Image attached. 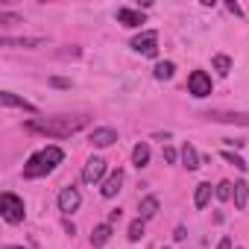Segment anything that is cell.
<instances>
[{
	"mask_svg": "<svg viewBox=\"0 0 249 249\" xmlns=\"http://www.w3.org/2000/svg\"><path fill=\"white\" fill-rule=\"evenodd\" d=\"M161 156H164V161H167V164H176V159H179L173 147H164V153H161Z\"/></svg>",
	"mask_w": 249,
	"mask_h": 249,
	"instance_id": "obj_26",
	"label": "cell"
},
{
	"mask_svg": "<svg viewBox=\"0 0 249 249\" xmlns=\"http://www.w3.org/2000/svg\"><path fill=\"white\" fill-rule=\"evenodd\" d=\"M120 220V208H114V211H108V223H117Z\"/></svg>",
	"mask_w": 249,
	"mask_h": 249,
	"instance_id": "obj_30",
	"label": "cell"
},
{
	"mask_svg": "<svg viewBox=\"0 0 249 249\" xmlns=\"http://www.w3.org/2000/svg\"><path fill=\"white\" fill-rule=\"evenodd\" d=\"M202 117L214 120V123H234V126H249V114L240 111H205Z\"/></svg>",
	"mask_w": 249,
	"mask_h": 249,
	"instance_id": "obj_8",
	"label": "cell"
},
{
	"mask_svg": "<svg viewBox=\"0 0 249 249\" xmlns=\"http://www.w3.org/2000/svg\"><path fill=\"white\" fill-rule=\"evenodd\" d=\"M132 50H138L144 56H159V33L156 30H144L141 36L132 38Z\"/></svg>",
	"mask_w": 249,
	"mask_h": 249,
	"instance_id": "obj_4",
	"label": "cell"
},
{
	"mask_svg": "<svg viewBox=\"0 0 249 249\" xmlns=\"http://www.w3.org/2000/svg\"><path fill=\"white\" fill-rule=\"evenodd\" d=\"M114 18H117V24H123V27H141V24H147L144 12H138V9H126V6H120V9L114 12Z\"/></svg>",
	"mask_w": 249,
	"mask_h": 249,
	"instance_id": "obj_10",
	"label": "cell"
},
{
	"mask_svg": "<svg viewBox=\"0 0 249 249\" xmlns=\"http://www.w3.org/2000/svg\"><path fill=\"white\" fill-rule=\"evenodd\" d=\"M62 159H65V153H62L59 147H44V150H38V153L30 156V161L24 164V179H41V176L53 173L56 164H62Z\"/></svg>",
	"mask_w": 249,
	"mask_h": 249,
	"instance_id": "obj_2",
	"label": "cell"
},
{
	"mask_svg": "<svg viewBox=\"0 0 249 249\" xmlns=\"http://www.w3.org/2000/svg\"><path fill=\"white\" fill-rule=\"evenodd\" d=\"M120 185H123V170L117 167V170H111V173L103 179V188H100V194H103L106 199H114V196L120 194Z\"/></svg>",
	"mask_w": 249,
	"mask_h": 249,
	"instance_id": "obj_9",
	"label": "cell"
},
{
	"mask_svg": "<svg viewBox=\"0 0 249 249\" xmlns=\"http://www.w3.org/2000/svg\"><path fill=\"white\" fill-rule=\"evenodd\" d=\"M103 176H106V161H103V159H97V156H94V159H88V161H85V167H82V182H85V185H97Z\"/></svg>",
	"mask_w": 249,
	"mask_h": 249,
	"instance_id": "obj_6",
	"label": "cell"
},
{
	"mask_svg": "<svg viewBox=\"0 0 249 249\" xmlns=\"http://www.w3.org/2000/svg\"><path fill=\"white\" fill-rule=\"evenodd\" d=\"M141 237H144V220L138 217V220H132V223H129V240H132V243H138Z\"/></svg>",
	"mask_w": 249,
	"mask_h": 249,
	"instance_id": "obj_22",
	"label": "cell"
},
{
	"mask_svg": "<svg viewBox=\"0 0 249 249\" xmlns=\"http://www.w3.org/2000/svg\"><path fill=\"white\" fill-rule=\"evenodd\" d=\"M237 249H240V246H237Z\"/></svg>",
	"mask_w": 249,
	"mask_h": 249,
	"instance_id": "obj_33",
	"label": "cell"
},
{
	"mask_svg": "<svg viewBox=\"0 0 249 249\" xmlns=\"http://www.w3.org/2000/svg\"><path fill=\"white\" fill-rule=\"evenodd\" d=\"M132 164L141 170V167H147L150 164V147L141 141V144H135V150H132Z\"/></svg>",
	"mask_w": 249,
	"mask_h": 249,
	"instance_id": "obj_16",
	"label": "cell"
},
{
	"mask_svg": "<svg viewBox=\"0 0 249 249\" xmlns=\"http://www.w3.org/2000/svg\"><path fill=\"white\" fill-rule=\"evenodd\" d=\"M138 211H141V220L156 217V211H159V196H144L141 205H138Z\"/></svg>",
	"mask_w": 249,
	"mask_h": 249,
	"instance_id": "obj_18",
	"label": "cell"
},
{
	"mask_svg": "<svg viewBox=\"0 0 249 249\" xmlns=\"http://www.w3.org/2000/svg\"><path fill=\"white\" fill-rule=\"evenodd\" d=\"M173 73H176V65H173V62H159V65H156V71H153V76H156V79H170Z\"/></svg>",
	"mask_w": 249,
	"mask_h": 249,
	"instance_id": "obj_21",
	"label": "cell"
},
{
	"mask_svg": "<svg viewBox=\"0 0 249 249\" xmlns=\"http://www.w3.org/2000/svg\"><path fill=\"white\" fill-rule=\"evenodd\" d=\"M208 199H211V182H199L196 185V194H194V208H205L208 205Z\"/></svg>",
	"mask_w": 249,
	"mask_h": 249,
	"instance_id": "obj_14",
	"label": "cell"
},
{
	"mask_svg": "<svg viewBox=\"0 0 249 249\" xmlns=\"http://www.w3.org/2000/svg\"><path fill=\"white\" fill-rule=\"evenodd\" d=\"M188 91H191L196 100L208 97V94H211V76H208L205 71H194V73L188 76Z\"/></svg>",
	"mask_w": 249,
	"mask_h": 249,
	"instance_id": "obj_5",
	"label": "cell"
},
{
	"mask_svg": "<svg viewBox=\"0 0 249 249\" xmlns=\"http://www.w3.org/2000/svg\"><path fill=\"white\" fill-rule=\"evenodd\" d=\"M0 103H3L6 108H24V111H30V114L38 111L33 103H27L24 97H18V94H12V91H0Z\"/></svg>",
	"mask_w": 249,
	"mask_h": 249,
	"instance_id": "obj_11",
	"label": "cell"
},
{
	"mask_svg": "<svg viewBox=\"0 0 249 249\" xmlns=\"http://www.w3.org/2000/svg\"><path fill=\"white\" fill-rule=\"evenodd\" d=\"M0 24H3V27H12V24H21V18L12 15V12H0Z\"/></svg>",
	"mask_w": 249,
	"mask_h": 249,
	"instance_id": "obj_25",
	"label": "cell"
},
{
	"mask_svg": "<svg viewBox=\"0 0 249 249\" xmlns=\"http://www.w3.org/2000/svg\"><path fill=\"white\" fill-rule=\"evenodd\" d=\"M108 237H111V223H100V226H94V231H91V243H94V246H103Z\"/></svg>",
	"mask_w": 249,
	"mask_h": 249,
	"instance_id": "obj_19",
	"label": "cell"
},
{
	"mask_svg": "<svg viewBox=\"0 0 249 249\" xmlns=\"http://www.w3.org/2000/svg\"><path fill=\"white\" fill-rule=\"evenodd\" d=\"M82 126H88V117L85 114H73V117H36V120L27 123L30 132L47 135V138H71Z\"/></svg>",
	"mask_w": 249,
	"mask_h": 249,
	"instance_id": "obj_1",
	"label": "cell"
},
{
	"mask_svg": "<svg viewBox=\"0 0 249 249\" xmlns=\"http://www.w3.org/2000/svg\"><path fill=\"white\" fill-rule=\"evenodd\" d=\"M3 249H21V246H3Z\"/></svg>",
	"mask_w": 249,
	"mask_h": 249,
	"instance_id": "obj_32",
	"label": "cell"
},
{
	"mask_svg": "<svg viewBox=\"0 0 249 249\" xmlns=\"http://www.w3.org/2000/svg\"><path fill=\"white\" fill-rule=\"evenodd\" d=\"M231 196H234V208H246V199H249V185H246L243 179H240V182H234Z\"/></svg>",
	"mask_w": 249,
	"mask_h": 249,
	"instance_id": "obj_17",
	"label": "cell"
},
{
	"mask_svg": "<svg viewBox=\"0 0 249 249\" xmlns=\"http://www.w3.org/2000/svg\"><path fill=\"white\" fill-rule=\"evenodd\" d=\"M0 214H3L6 223H24V199L15 196V194H0Z\"/></svg>",
	"mask_w": 249,
	"mask_h": 249,
	"instance_id": "obj_3",
	"label": "cell"
},
{
	"mask_svg": "<svg viewBox=\"0 0 249 249\" xmlns=\"http://www.w3.org/2000/svg\"><path fill=\"white\" fill-rule=\"evenodd\" d=\"M0 44H6V47H44V38H0Z\"/></svg>",
	"mask_w": 249,
	"mask_h": 249,
	"instance_id": "obj_15",
	"label": "cell"
},
{
	"mask_svg": "<svg viewBox=\"0 0 249 249\" xmlns=\"http://www.w3.org/2000/svg\"><path fill=\"white\" fill-rule=\"evenodd\" d=\"M91 147H111L114 141H117V132L111 129V126H100V129H94L91 132Z\"/></svg>",
	"mask_w": 249,
	"mask_h": 249,
	"instance_id": "obj_12",
	"label": "cell"
},
{
	"mask_svg": "<svg viewBox=\"0 0 249 249\" xmlns=\"http://www.w3.org/2000/svg\"><path fill=\"white\" fill-rule=\"evenodd\" d=\"M79 202H82V196H79V191L73 185H68V188L59 191V211L62 214H73L79 208Z\"/></svg>",
	"mask_w": 249,
	"mask_h": 249,
	"instance_id": "obj_7",
	"label": "cell"
},
{
	"mask_svg": "<svg viewBox=\"0 0 249 249\" xmlns=\"http://www.w3.org/2000/svg\"><path fill=\"white\" fill-rule=\"evenodd\" d=\"M217 249H231V240H229V237H223V240L217 243Z\"/></svg>",
	"mask_w": 249,
	"mask_h": 249,
	"instance_id": "obj_31",
	"label": "cell"
},
{
	"mask_svg": "<svg viewBox=\"0 0 249 249\" xmlns=\"http://www.w3.org/2000/svg\"><path fill=\"white\" fill-rule=\"evenodd\" d=\"M173 237H176V240H185V237H188V231H185L182 226H176V231H173Z\"/></svg>",
	"mask_w": 249,
	"mask_h": 249,
	"instance_id": "obj_29",
	"label": "cell"
},
{
	"mask_svg": "<svg viewBox=\"0 0 249 249\" xmlns=\"http://www.w3.org/2000/svg\"><path fill=\"white\" fill-rule=\"evenodd\" d=\"M226 6H229V12H231V15H243V12H240V6L234 3V0H229V3H226Z\"/></svg>",
	"mask_w": 249,
	"mask_h": 249,
	"instance_id": "obj_28",
	"label": "cell"
},
{
	"mask_svg": "<svg viewBox=\"0 0 249 249\" xmlns=\"http://www.w3.org/2000/svg\"><path fill=\"white\" fill-rule=\"evenodd\" d=\"M50 85H56V88H71V79H62V76H53V79H50Z\"/></svg>",
	"mask_w": 249,
	"mask_h": 249,
	"instance_id": "obj_27",
	"label": "cell"
},
{
	"mask_svg": "<svg viewBox=\"0 0 249 249\" xmlns=\"http://www.w3.org/2000/svg\"><path fill=\"white\" fill-rule=\"evenodd\" d=\"M231 188H234V185H231V182H220V185H217V188H214V196H217V199H223V202H226V199H231Z\"/></svg>",
	"mask_w": 249,
	"mask_h": 249,
	"instance_id": "obj_23",
	"label": "cell"
},
{
	"mask_svg": "<svg viewBox=\"0 0 249 249\" xmlns=\"http://www.w3.org/2000/svg\"><path fill=\"white\" fill-rule=\"evenodd\" d=\"M179 156H182V164H185L188 170H196V167H199V153H196V147H194V144H185Z\"/></svg>",
	"mask_w": 249,
	"mask_h": 249,
	"instance_id": "obj_13",
	"label": "cell"
},
{
	"mask_svg": "<svg viewBox=\"0 0 249 249\" xmlns=\"http://www.w3.org/2000/svg\"><path fill=\"white\" fill-rule=\"evenodd\" d=\"M211 65H214V71H217L220 76H229V73H231V59H229V56H223V53H220V56H214V59H211Z\"/></svg>",
	"mask_w": 249,
	"mask_h": 249,
	"instance_id": "obj_20",
	"label": "cell"
},
{
	"mask_svg": "<svg viewBox=\"0 0 249 249\" xmlns=\"http://www.w3.org/2000/svg\"><path fill=\"white\" fill-rule=\"evenodd\" d=\"M223 159H226L229 164H234L237 170H246V167H249V164H246V161H243V159H240L237 153H229V150H226V153H223Z\"/></svg>",
	"mask_w": 249,
	"mask_h": 249,
	"instance_id": "obj_24",
	"label": "cell"
}]
</instances>
